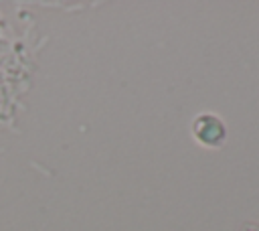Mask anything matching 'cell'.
Masks as SVG:
<instances>
[{
	"label": "cell",
	"instance_id": "6da1fadb",
	"mask_svg": "<svg viewBox=\"0 0 259 231\" xmlns=\"http://www.w3.org/2000/svg\"><path fill=\"white\" fill-rule=\"evenodd\" d=\"M192 134L194 138L204 144V146H221L225 136H227V130H225V124L221 118L212 115V113H202L194 120L192 124Z\"/></svg>",
	"mask_w": 259,
	"mask_h": 231
},
{
	"label": "cell",
	"instance_id": "7a4b0ae2",
	"mask_svg": "<svg viewBox=\"0 0 259 231\" xmlns=\"http://www.w3.org/2000/svg\"><path fill=\"white\" fill-rule=\"evenodd\" d=\"M243 231H259V225L249 223V225H245V227H243Z\"/></svg>",
	"mask_w": 259,
	"mask_h": 231
}]
</instances>
